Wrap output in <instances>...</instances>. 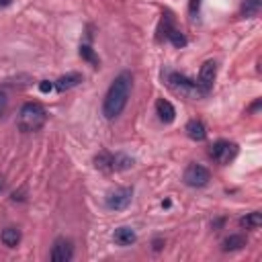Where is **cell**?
Returning a JSON list of instances; mask_svg holds the SVG:
<instances>
[{
    "label": "cell",
    "instance_id": "9a60e30c",
    "mask_svg": "<svg viewBox=\"0 0 262 262\" xmlns=\"http://www.w3.org/2000/svg\"><path fill=\"white\" fill-rule=\"evenodd\" d=\"M113 237H115V242L119 246H131L137 239V235H135V231L131 227H117L115 233H113Z\"/></svg>",
    "mask_w": 262,
    "mask_h": 262
},
{
    "label": "cell",
    "instance_id": "5bb4252c",
    "mask_svg": "<svg viewBox=\"0 0 262 262\" xmlns=\"http://www.w3.org/2000/svg\"><path fill=\"white\" fill-rule=\"evenodd\" d=\"M246 235H242V233H231L229 237H225L223 242H221V250L223 252H237V250H242L244 246H246Z\"/></svg>",
    "mask_w": 262,
    "mask_h": 262
},
{
    "label": "cell",
    "instance_id": "ac0fdd59",
    "mask_svg": "<svg viewBox=\"0 0 262 262\" xmlns=\"http://www.w3.org/2000/svg\"><path fill=\"white\" fill-rule=\"evenodd\" d=\"M260 223H262L260 211H252V213H248L246 217L239 219V225H242L244 229H256V227H260Z\"/></svg>",
    "mask_w": 262,
    "mask_h": 262
},
{
    "label": "cell",
    "instance_id": "4fadbf2b",
    "mask_svg": "<svg viewBox=\"0 0 262 262\" xmlns=\"http://www.w3.org/2000/svg\"><path fill=\"white\" fill-rule=\"evenodd\" d=\"M133 166V158L125 156V154H111V160H108V170H115V172H123V170H129Z\"/></svg>",
    "mask_w": 262,
    "mask_h": 262
},
{
    "label": "cell",
    "instance_id": "44dd1931",
    "mask_svg": "<svg viewBox=\"0 0 262 262\" xmlns=\"http://www.w3.org/2000/svg\"><path fill=\"white\" fill-rule=\"evenodd\" d=\"M39 88H41V92H49L51 88H55L53 86V82H47V80H43L41 84H39Z\"/></svg>",
    "mask_w": 262,
    "mask_h": 262
},
{
    "label": "cell",
    "instance_id": "8992f818",
    "mask_svg": "<svg viewBox=\"0 0 262 262\" xmlns=\"http://www.w3.org/2000/svg\"><path fill=\"white\" fill-rule=\"evenodd\" d=\"M184 182L192 188H201V186H207L209 180H211V172L201 166V164H190L186 170H184Z\"/></svg>",
    "mask_w": 262,
    "mask_h": 262
},
{
    "label": "cell",
    "instance_id": "2e32d148",
    "mask_svg": "<svg viewBox=\"0 0 262 262\" xmlns=\"http://www.w3.org/2000/svg\"><path fill=\"white\" fill-rule=\"evenodd\" d=\"M0 239H2V244H4L6 248H16V246L20 244V229H16V227H6V229H2Z\"/></svg>",
    "mask_w": 262,
    "mask_h": 262
},
{
    "label": "cell",
    "instance_id": "7c38bea8",
    "mask_svg": "<svg viewBox=\"0 0 262 262\" xmlns=\"http://www.w3.org/2000/svg\"><path fill=\"white\" fill-rule=\"evenodd\" d=\"M186 135H188L192 141H203V139L207 137V127H205V123L199 121V119L188 121V123H186Z\"/></svg>",
    "mask_w": 262,
    "mask_h": 262
},
{
    "label": "cell",
    "instance_id": "d4e9b609",
    "mask_svg": "<svg viewBox=\"0 0 262 262\" xmlns=\"http://www.w3.org/2000/svg\"><path fill=\"white\" fill-rule=\"evenodd\" d=\"M2 186H4V180H2V178H0V190H2Z\"/></svg>",
    "mask_w": 262,
    "mask_h": 262
},
{
    "label": "cell",
    "instance_id": "e0dca14e",
    "mask_svg": "<svg viewBox=\"0 0 262 262\" xmlns=\"http://www.w3.org/2000/svg\"><path fill=\"white\" fill-rule=\"evenodd\" d=\"M262 10V0H244L242 2V16L244 18H254Z\"/></svg>",
    "mask_w": 262,
    "mask_h": 262
},
{
    "label": "cell",
    "instance_id": "277c9868",
    "mask_svg": "<svg viewBox=\"0 0 262 262\" xmlns=\"http://www.w3.org/2000/svg\"><path fill=\"white\" fill-rule=\"evenodd\" d=\"M209 156H211L217 164L225 166V164H229V162L237 156V143L227 141V139H219V141H215V143L211 145Z\"/></svg>",
    "mask_w": 262,
    "mask_h": 262
},
{
    "label": "cell",
    "instance_id": "ba28073f",
    "mask_svg": "<svg viewBox=\"0 0 262 262\" xmlns=\"http://www.w3.org/2000/svg\"><path fill=\"white\" fill-rule=\"evenodd\" d=\"M215 76H217V63L215 61H205L203 66H201V70H199V86L209 94L211 92V88H213V82H215Z\"/></svg>",
    "mask_w": 262,
    "mask_h": 262
},
{
    "label": "cell",
    "instance_id": "d6986e66",
    "mask_svg": "<svg viewBox=\"0 0 262 262\" xmlns=\"http://www.w3.org/2000/svg\"><path fill=\"white\" fill-rule=\"evenodd\" d=\"M80 55H82V59H86L88 63H92V68H98L100 66V59H98V55L94 53V49L90 45H80Z\"/></svg>",
    "mask_w": 262,
    "mask_h": 262
},
{
    "label": "cell",
    "instance_id": "9c48e42d",
    "mask_svg": "<svg viewBox=\"0 0 262 262\" xmlns=\"http://www.w3.org/2000/svg\"><path fill=\"white\" fill-rule=\"evenodd\" d=\"M164 37H166L174 47H184V45H186V37L182 35L180 29L174 27L170 14H166V18H164Z\"/></svg>",
    "mask_w": 262,
    "mask_h": 262
},
{
    "label": "cell",
    "instance_id": "8fae6325",
    "mask_svg": "<svg viewBox=\"0 0 262 262\" xmlns=\"http://www.w3.org/2000/svg\"><path fill=\"white\" fill-rule=\"evenodd\" d=\"M156 113H158V117H160V121L162 123H172L174 119H176V108L172 106V102L170 100H166V98H160L158 102H156Z\"/></svg>",
    "mask_w": 262,
    "mask_h": 262
},
{
    "label": "cell",
    "instance_id": "ffe728a7",
    "mask_svg": "<svg viewBox=\"0 0 262 262\" xmlns=\"http://www.w3.org/2000/svg\"><path fill=\"white\" fill-rule=\"evenodd\" d=\"M6 106H8V96H6V92H2V90H0V117L4 115Z\"/></svg>",
    "mask_w": 262,
    "mask_h": 262
},
{
    "label": "cell",
    "instance_id": "30bf717a",
    "mask_svg": "<svg viewBox=\"0 0 262 262\" xmlns=\"http://www.w3.org/2000/svg\"><path fill=\"white\" fill-rule=\"evenodd\" d=\"M82 82H84V76H82L80 72H70V74H66V76H59V78L53 82V86L63 92V90H72V88L80 86Z\"/></svg>",
    "mask_w": 262,
    "mask_h": 262
},
{
    "label": "cell",
    "instance_id": "3957f363",
    "mask_svg": "<svg viewBox=\"0 0 262 262\" xmlns=\"http://www.w3.org/2000/svg\"><path fill=\"white\" fill-rule=\"evenodd\" d=\"M166 84L180 96H186V98H203L207 96V92L199 86L196 80H190L178 72H168L166 74Z\"/></svg>",
    "mask_w": 262,
    "mask_h": 262
},
{
    "label": "cell",
    "instance_id": "52a82bcc",
    "mask_svg": "<svg viewBox=\"0 0 262 262\" xmlns=\"http://www.w3.org/2000/svg\"><path fill=\"white\" fill-rule=\"evenodd\" d=\"M51 262H70L74 258V246L70 239L66 237H57L53 242V248H51V254H49Z\"/></svg>",
    "mask_w": 262,
    "mask_h": 262
},
{
    "label": "cell",
    "instance_id": "7402d4cb",
    "mask_svg": "<svg viewBox=\"0 0 262 262\" xmlns=\"http://www.w3.org/2000/svg\"><path fill=\"white\" fill-rule=\"evenodd\" d=\"M199 2H201V0H192V2H190V14H192V16H194V10H199Z\"/></svg>",
    "mask_w": 262,
    "mask_h": 262
},
{
    "label": "cell",
    "instance_id": "7a4b0ae2",
    "mask_svg": "<svg viewBox=\"0 0 262 262\" xmlns=\"http://www.w3.org/2000/svg\"><path fill=\"white\" fill-rule=\"evenodd\" d=\"M47 123V108L41 102H25L18 111L16 127L23 133H35Z\"/></svg>",
    "mask_w": 262,
    "mask_h": 262
},
{
    "label": "cell",
    "instance_id": "603a6c76",
    "mask_svg": "<svg viewBox=\"0 0 262 262\" xmlns=\"http://www.w3.org/2000/svg\"><path fill=\"white\" fill-rule=\"evenodd\" d=\"M154 250H156V252L162 250V239H156V242H154Z\"/></svg>",
    "mask_w": 262,
    "mask_h": 262
},
{
    "label": "cell",
    "instance_id": "5b68a950",
    "mask_svg": "<svg viewBox=\"0 0 262 262\" xmlns=\"http://www.w3.org/2000/svg\"><path fill=\"white\" fill-rule=\"evenodd\" d=\"M131 199H133V188L131 186H119L106 194L104 203H106V209H111V211H123L131 205Z\"/></svg>",
    "mask_w": 262,
    "mask_h": 262
},
{
    "label": "cell",
    "instance_id": "cb8c5ba5",
    "mask_svg": "<svg viewBox=\"0 0 262 262\" xmlns=\"http://www.w3.org/2000/svg\"><path fill=\"white\" fill-rule=\"evenodd\" d=\"M10 4H12V0H0V8H6Z\"/></svg>",
    "mask_w": 262,
    "mask_h": 262
},
{
    "label": "cell",
    "instance_id": "6da1fadb",
    "mask_svg": "<svg viewBox=\"0 0 262 262\" xmlns=\"http://www.w3.org/2000/svg\"><path fill=\"white\" fill-rule=\"evenodd\" d=\"M131 86H133V76L131 72H121L113 84L108 86L106 90V96H104V102H102V115L106 119H117L123 108L127 106V100H129V94H131Z\"/></svg>",
    "mask_w": 262,
    "mask_h": 262
}]
</instances>
